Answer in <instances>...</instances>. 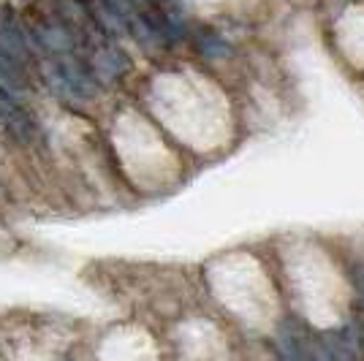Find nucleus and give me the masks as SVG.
Listing matches in <instances>:
<instances>
[{"instance_id": "nucleus-1", "label": "nucleus", "mask_w": 364, "mask_h": 361, "mask_svg": "<svg viewBox=\"0 0 364 361\" xmlns=\"http://www.w3.org/2000/svg\"><path fill=\"white\" fill-rule=\"evenodd\" d=\"M38 76H41L44 87L55 101H60L63 106L76 109V112H85L104 92L101 82L90 71L87 60L79 58V55L38 60Z\"/></svg>"}, {"instance_id": "nucleus-2", "label": "nucleus", "mask_w": 364, "mask_h": 361, "mask_svg": "<svg viewBox=\"0 0 364 361\" xmlns=\"http://www.w3.org/2000/svg\"><path fill=\"white\" fill-rule=\"evenodd\" d=\"M25 28L31 36V44L36 58H65V55H79L76 41L68 25L60 16L49 11H33L25 19Z\"/></svg>"}, {"instance_id": "nucleus-3", "label": "nucleus", "mask_w": 364, "mask_h": 361, "mask_svg": "<svg viewBox=\"0 0 364 361\" xmlns=\"http://www.w3.org/2000/svg\"><path fill=\"white\" fill-rule=\"evenodd\" d=\"M0 122H3L6 134L14 141H19L22 147H36L41 141V125L19 104V95L3 90V87H0Z\"/></svg>"}, {"instance_id": "nucleus-4", "label": "nucleus", "mask_w": 364, "mask_h": 361, "mask_svg": "<svg viewBox=\"0 0 364 361\" xmlns=\"http://www.w3.org/2000/svg\"><path fill=\"white\" fill-rule=\"evenodd\" d=\"M85 60L90 65V71L95 79L101 82V87H117L122 85V79L131 74V58L122 52L117 41H104V44L92 46L85 55Z\"/></svg>"}, {"instance_id": "nucleus-5", "label": "nucleus", "mask_w": 364, "mask_h": 361, "mask_svg": "<svg viewBox=\"0 0 364 361\" xmlns=\"http://www.w3.org/2000/svg\"><path fill=\"white\" fill-rule=\"evenodd\" d=\"M0 52L25 68H31L33 58H36L28 28L11 6H0Z\"/></svg>"}, {"instance_id": "nucleus-6", "label": "nucleus", "mask_w": 364, "mask_h": 361, "mask_svg": "<svg viewBox=\"0 0 364 361\" xmlns=\"http://www.w3.org/2000/svg\"><path fill=\"white\" fill-rule=\"evenodd\" d=\"M193 49L201 60H223L231 55V44L220 33H215L213 28H201V31L193 33Z\"/></svg>"}, {"instance_id": "nucleus-7", "label": "nucleus", "mask_w": 364, "mask_h": 361, "mask_svg": "<svg viewBox=\"0 0 364 361\" xmlns=\"http://www.w3.org/2000/svg\"><path fill=\"white\" fill-rule=\"evenodd\" d=\"M28 85H31V68L19 65L0 52V87L14 92V95H22L28 90Z\"/></svg>"}, {"instance_id": "nucleus-8", "label": "nucleus", "mask_w": 364, "mask_h": 361, "mask_svg": "<svg viewBox=\"0 0 364 361\" xmlns=\"http://www.w3.org/2000/svg\"><path fill=\"white\" fill-rule=\"evenodd\" d=\"M350 280L359 293V304H364V258H353L350 261Z\"/></svg>"}, {"instance_id": "nucleus-9", "label": "nucleus", "mask_w": 364, "mask_h": 361, "mask_svg": "<svg viewBox=\"0 0 364 361\" xmlns=\"http://www.w3.org/2000/svg\"><path fill=\"white\" fill-rule=\"evenodd\" d=\"M359 331H362V345H364V304H362V318H359Z\"/></svg>"}, {"instance_id": "nucleus-10", "label": "nucleus", "mask_w": 364, "mask_h": 361, "mask_svg": "<svg viewBox=\"0 0 364 361\" xmlns=\"http://www.w3.org/2000/svg\"><path fill=\"white\" fill-rule=\"evenodd\" d=\"M0 190H3V182H0Z\"/></svg>"}]
</instances>
